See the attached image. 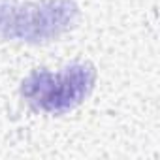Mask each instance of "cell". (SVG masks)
<instances>
[{
    "label": "cell",
    "instance_id": "obj_1",
    "mask_svg": "<svg viewBox=\"0 0 160 160\" xmlns=\"http://www.w3.org/2000/svg\"><path fill=\"white\" fill-rule=\"evenodd\" d=\"M77 15L72 0H47L17 6L0 0V38L19 42H47L60 36Z\"/></svg>",
    "mask_w": 160,
    "mask_h": 160
},
{
    "label": "cell",
    "instance_id": "obj_2",
    "mask_svg": "<svg viewBox=\"0 0 160 160\" xmlns=\"http://www.w3.org/2000/svg\"><path fill=\"white\" fill-rule=\"evenodd\" d=\"M94 83V70L85 64H72L62 72L36 70L21 87L23 98L38 111L66 113L81 104Z\"/></svg>",
    "mask_w": 160,
    "mask_h": 160
}]
</instances>
